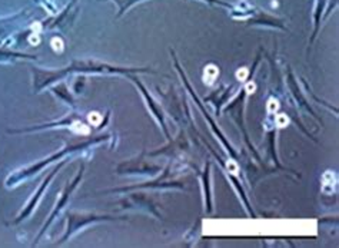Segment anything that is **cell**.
I'll list each match as a JSON object with an SVG mask.
<instances>
[{
	"mask_svg": "<svg viewBox=\"0 0 339 248\" xmlns=\"http://www.w3.org/2000/svg\"><path fill=\"white\" fill-rule=\"evenodd\" d=\"M59 168H60V167H56V168L53 169V172H52V174H50V175H49L48 178H46V179H45V182H43V185H42V187H40V190H39V192H38V194H36V197H35V198H33V200L30 201V202H29V204H27V208L24 209L23 212H22V214H20V215H19V218H17V220H16V221H15V223H19V221H22V220H23L24 216H27V215H29V214H30V212H32V209L35 208V205H36V204H38V201H39L40 194H42V192H43V190H45V188H46V187H48L49 181H50V179H52V178H53V175H55L56 172H57V171H59Z\"/></svg>",
	"mask_w": 339,
	"mask_h": 248,
	"instance_id": "obj_1",
	"label": "cell"
},
{
	"mask_svg": "<svg viewBox=\"0 0 339 248\" xmlns=\"http://www.w3.org/2000/svg\"><path fill=\"white\" fill-rule=\"evenodd\" d=\"M75 5H76V0H73L71 5L64 9L63 13H60V16L56 17L53 22H48L49 24H45V26H48V27H66L67 23H71L72 22V19H69V15H71L72 8H73Z\"/></svg>",
	"mask_w": 339,
	"mask_h": 248,
	"instance_id": "obj_2",
	"label": "cell"
},
{
	"mask_svg": "<svg viewBox=\"0 0 339 248\" xmlns=\"http://www.w3.org/2000/svg\"><path fill=\"white\" fill-rule=\"evenodd\" d=\"M113 2H116L119 6V13L116 17H120L122 15H125L133 5L139 3V2H143V0H113Z\"/></svg>",
	"mask_w": 339,
	"mask_h": 248,
	"instance_id": "obj_3",
	"label": "cell"
},
{
	"mask_svg": "<svg viewBox=\"0 0 339 248\" xmlns=\"http://www.w3.org/2000/svg\"><path fill=\"white\" fill-rule=\"evenodd\" d=\"M52 46H53L56 52H62V50H63V45H62L60 38H55V39L52 40Z\"/></svg>",
	"mask_w": 339,
	"mask_h": 248,
	"instance_id": "obj_4",
	"label": "cell"
},
{
	"mask_svg": "<svg viewBox=\"0 0 339 248\" xmlns=\"http://www.w3.org/2000/svg\"><path fill=\"white\" fill-rule=\"evenodd\" d=\"M205 2H209V3H215V5H221V6H226V8H230V5L222 2V0H205Z\"/></svg>",
	"mask_w": 339,
	"mask_h": 248,
	"instance_id": "obj_5",
	"label": "cell"
}]
</instances>
